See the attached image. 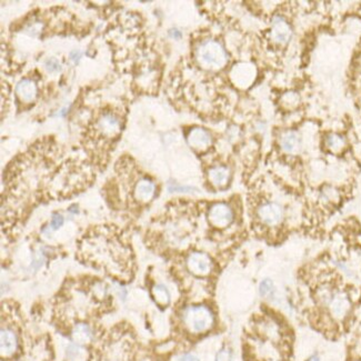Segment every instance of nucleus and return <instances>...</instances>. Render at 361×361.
Returning a JSON list of instances; mask_svg holds the SVG:
<instances>
[{
  "label": "nucleus",
  "mask_w": 361,
  "mask_h": 361,
  "mask_svg": "<svg viewBox=\"0 0 361 361\" xmlns=\"http://www.w3.org/2000/svg\"><path fill=\"white\" fill-rule=\"evenodd\" d=\"M78 259L120 282H128L135 276V261L130 246L111 229L102 228L83 238Z\"/></svg>",
  "instance_id": "obj_1"
},
{
  "label": "nucleus",
  "mask_w": 361,
  "mask_h": 361,
  "mask_svg": "<svg viewBox=\"0 0 361 361\" xmlns=\"http://www.w3.org/2000/svg\"><path fill=\"white\" fill-rule=\"evenodd\" d=\"M182 320L185 328L193 335L209 331L214 322L212 311L204 304H192L182 312Z\"/></svg>",
  "instance_id": "obj_2"
},
{
  "label": "nucleus",
  "mask_w": 361,
  "mask_h": 361,
  "mask_svg": "<svg viewBox=\"0 0 361 361\" xmlns=\"http://www.w3.org/2000/svg\"><path fill=\"white\" fill-rule=\"evenodd\" d=\"M198 60L201 65L209 68H221L227 62V53L217 41L208 40L200 45L197 51Z\"/></svg>",
  "instance_id": "obj_3"
},
{
  "label": "nucleus",
  "mask_w": 361,
  "mask_h": 361,
  "mask_svg": "<svg viewBox=\"0 0 361 361\" xmlns=\"http://www.w3.org/2000/svg\"><path fill=\"white\" fill-rule=\"evenodd\" d=\"M186 265L189 273L197 277L209 276L213 268L210 257L200 251H194L187 257Z\"/></svg>",
  "instance_id": "obj_4"
},
{
  "label": "nucleus",
  "mask_w": 361,
  "mask_h": 361,
  "mask_svg": "<svg viewBox=\"0 0 361 361\" xmlns=\"http://www.w3.org/2000/svg\"><path fill=\"white\" fill-rule=\"evenodd\" d=\"M210 224L216 228H226L232 222L233 212L231 208L227 204L218 203L210 207L209 213H208Z\"/></svg>",
  "instance_id": "obj_5"
},
{
  "label": "nucleus",
  "mask_w": 361,
  "mask_h": 361,
  "mask_svg": "<svg viewBox=\"0 0 361 361\" xmlns=\"http://www.w3.org/2000/svg\"><path fill=\"white\" fill-rule=\"evenodd\" d=\"M258 217L267 226H277L282 219V209L275 203L263 204L258 209Z\"/></svg>",
  "instance_id": "obj_6"
},
{
  "label": "nucleus",
  "mask_w": 361,
  "mask_h": 361,
  "mask_svg": "<svg viewBox=\"0 0 361 361\" xmlns=\"http://www.w3.org/2000/svg\"><path fill=\"white\" fill-rule=\"evenodd\" d=\"M329 308L332 316L337 319H342L350 310L349 298L344 293H335L329 302Z\"/></svg>",
  "instance_id": "obj_7"
},
{
  "label": "nucleus",
  "mask_w": 361,
  "mask_h": 361,
  "mask_svg": "<svg viewBox=\"0 0 361 361\" xmlns=\"http://www.w3.org/2000/svg\"><path fill=\"white\" fill-rule=\"evenodd\" d=\"M18 349V337L10 328H2V357L9 358L15 355Z\"/></svg>",
  "instance_id": "obj_8"
},
{
  "label": "nucleus",
  "mask_w": 361,
  "mask_h": 361,
  "mask_svg": "<svg viewBox=\"0 0 361 361\" xmlns=\"http://www.w3.org/2000/svg\"><path fill=\"white\" fill-rule=\"evenodd\" d=\"M291 28L281 17H275L272 27V37L277 44H286L291 37Z\"/></svg>",
  "instance_id": "obj_9"
},
{
  "label": "nucleus",
  "mask_w": 361,
  "mask_h": 361,
  "mask_svg": "<svg viewBox=\"0 0 361 361\" xmlns=\"http://www.w3.org/2000/svg\"><path fill=\"white\" fill-rule=\"evenodd\" d=\"M156 193V185L149 179H140L136 185L135 198L139 203H149Z\"/></svg>",
  "instance_id": "obj_10"
},
{
  "label": "nucleus",
  "mask_w": 361,
  "mask_h": 361,
  "mask_svg": "<svg viewBox=\"0 0 361 361\" xmlns=\"http://www.w3.org/2000/svg\"><path fill=\"white\" fill-rule=\"evenodd\" d=\"M188 142L192 148L203 150L210 146L211 137L206 130L196 128L190 131V134L188 136Z\"/></svg>",
  "instance_id": "obj_11"
},
{
  "label": "nucleus",
  "mask_w": 361,
  "mask_h": 361,
  "mask_svg": "<svg viewBox=\"0 0 361 361\" xmlns=\"http://www.w3.org/2000/svg\"><path fill=\"white\" fill-rule=\"evenodd\" d=\"M209 180L210 183L217 187V188H224L229 183V180H230V171L227 168V167L224 166H218V167H213L209 170Z\"/></svg>",
  "instance_id": "obj_12"
},
{
  "label": "nucleus",
  "mask_w": 361,
  "mask_h": 361,
  "mask_svg": "<svg viewBox=\"0 0 361 361\" xmlns=\"http://www.w3.org/2000/svg\"><path fill=\"white\" fill-rule=\"evenodd\" d=\"M17 94L23 101H31L37 95V87L31 80H22L17 86Z\"/></svg>",
  "instance_id": "obj_13"
},
{
  "label": "nucleus",
  "mask_w": 361,
  "mask_h": 361,
  "mask_svg": "<svg viewBox=\"0 0 361 361\" xmlns=\"http://www.w3.org/2000/svg\"><path fill=\"white\" fill-rule=\"evenodd\" d=\"M298 147H299V137H298L295 131H288V133L282 136L281 148L284 151L293 154V152H296L298 150Z\"/></svg>",
  "instance_id": "obj_14"
},
{
  "label": "nucleus",
  "mask_w": 361,
  "mask_h": 361,
  "mask_svg": "<svg viewBox=\"0 0 361 361\" xmlns=\"http://www.w3.org/2000/svg\"><path fill=\"white\" fill-rule=\"evenodd\" d=\"M152 296H154L156 302L160 305L168 304L170 301L169 291L163 284H157L152 288Z\"/></svg>",
  "instance_id": "obj_15"
},
{
  "label": "nucleus",
  "mask_w": 361,
  "mask_h": 361,
  "mask_svg": "<svg viewBox=\"0 0 361 361\" xmlns=\"http://www.w3.org/2000/svg\"><path fill=\"white\" fill-rule=\"evenodd\" d=\"M90 335H92V331L86 324H78L74 330V338L78 342H86L90 338Z\"/></svg>",
  "instance_id": "obj_16"
},
{
  "label": "nucleus",
  "mask_w": 361,
  "mask_h": 361,
  "mask_svg": "<svg viewBox=\"0 0 361 361\" xmlns=\"http://www.w3.org/2000/svg\"><path fill=\"white\" fill-rule=\"evenodd\" d=\"M327 143H328V146L330 147V149H332V150H339V149H341V148L344 147L345 141H344L342 139L340 138L339 136L331 135V136L328 138Z\"/></svg>",
  "instance_id": "obj_17"
},
{
  "label": "nucleus",
  "mask_w": 361,
  "mask_h": 361,
  "mask_svg": "<svg viewBox=\"0 0 361 361\" xmlns=\"http://www.w3.org/2000/svg\"><path fill=\"white\" fill-rule=\"evenodd\" d=\"M273 289H274V282H273V280L265 279V280H263V281L260 283L259 290H260V295H261V296H267V295H269V294L273 291Z\"/></svg>",
  "instance_id": "obj_18"
},
{
  "label": "nucleus",
  "mask_w": 361,
  "mask_h": 361,
  "mask_svg": "<svg viewBox=\"0 0 361 361\" xmlns=\"http://www.w3.org/2000/svg\"><path fill=\"white\" fill-rule=\"evenodd\" d=\"M62 225H64V217L60 213H53L50 221V226L53 230H57Z\"/></svg>",
  "instance_id": "obj_19"
},
{
  "label": "nucleus",
  "mask_w": 361,
  "mask_h": 361,
  "mask_svg": "<svg viewBox=\"0 0 361 361\" xmlns=\"http://www.w3.org/2000/svg\"><path fill=\"white\" fill-rule=\"evenodd\" d=\"M46 67H47V69H48V70H49V71H51V73H53V71H59L60 70V64H59V61L57 60V59H55V58H51V59H49V60H48L47 62H46Z\"/></svg>",
  "instance_id": "obj_20"
},
{
  "label": "nucleus",
  "mask_w": 361,
  "mask_h": 361,
  "mask_svg": "<svg viewBox=\"0 0 361 361\" xmlns=\"http://www.w3.org/2000/svg\"><path fill=\"white\" fill-rule=\"evenodd\" d=\"M196 189L191 188V187H179V186H175V187H169V191L171 192H190V191H194Z\"/></svg>",
  "instance_id": "obj_21"
},
{
  "label": "nucleus",
  "mask_w": 361,
  "mask_h": 361,
  "mask_svg": "<svg viewBox=\"0 0 361 361\" xmlns=\"http://www.w3.org/2000/svg\"><path fill=\"white\" fill-rule=\"evenodd\" d=\"M229 358H230L229 351L226 349H222L221 351H219L216 361H229Z\"/></svg>",
  "instance_id": "obj_22"
},
{
  "label": "nucleus",
  "mask_w": 361,
  "mask_h": 361,
  "mask_svg": "<svg viewBox=\"0 0 361 361\" xmlns=\"http://www.w3.org/2000/svg\"><path fill=\"white\" fill-rule=\"evenodd\" d=\"M182 361H199V360L196 356L190 355V353H187V355H184L182 357Z\"/></svg>",
  "instance_id": "obj_23"
},
{
  "label": "nucleus",
  "mask_w": 361,
  "mask_h": 361,
  "mask_svg": "<svg viewBox=\"0 0 361 361\" xmlns=\"http://www.w3.org/2000/svg\"><path fill=\"white\" fill-rule=\"evenodd\" d=\"M305 361H320V358H319V356H317V355H314V356H311L310 358H308Z\"/></svg>",
  "instance_id": "obj_24"
}]
</instances>
